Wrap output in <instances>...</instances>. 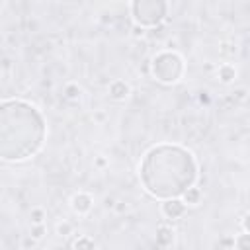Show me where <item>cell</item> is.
I'll list each match as a JSON object with an SVG mask.
<instances>
[{"mask_svg":"<svg viewBox=\"0 0 250 250\" xmlns=\"http://www.w3.org/2000/svg\"><path fill=\"white\" fill-rule=\"evenodd\" d=\"M197 160L180 145H156L148 148L139 164V180L145 191L160 201L182 197L197 180Z\"/></svg>","mask_w":250,"mask_h":250,"instance_id":"1","label":"cell"},{"mask_svg":"<svg viewBox=\"0 0 250 250\" xmlns=\"http://www.w3.org/2000/svg\"><path fill=\"white\" fill-rule=\"evenodd\" d=\"M0 117L10 121L0 125V154L6 162H23L35 156L47 137V123L43 113L23 100H2Z\"/></svg>","mask_w":250,"mask_h":250,"instance_id":"2","label":"cell"},{"mask_svg":"<svg viewBox=\"0 0 250 250\" xmlns=\"http://www.w3.org/2000/svg\"><path fill=\"white\" fill-rule=\"evenodd\" d=\"M186 62L184 57L176 51H160L150 61V74L160 84H176L184 78Z\"/></svg>","mask_w":250,"mask_h":250,"instance_id":"3","label":"cell"},{"mask_svg":"<svg viewBox=\"0 0 250 250\" xmlns=\"http://www.w3.org/2000/svg\"><path fill=\"white\" fill-rule=\"evenodd\" d=\"M131 20L137 27L150 29L160 25L168 16V2L164 0H135L129 4Z\"/></svg>","mask_w":250,"mask_h":250,"instance_id":"4","label":"cell"},{"mask_svg":"<svg viewBox=\"0 0 250 250\" xmlns=\"http://www.w3.org/2000/svg\"><path fill=\"white\" fill-rule=\"evenodd\" d=\"M188 211V205L182 201V197H172V199H164L160 203V213L170 219V221H176V219H182Z\"/></svg>","mask_w":250,"mask_h":250,"instance_id":"5","label":"cell"},{"mask_svg":"<svg viewBox=\"0 0 250 250\" xmlns=\"http://www.w3.org/2000/svg\"><path fill=\"white\" fill-rule=\"evenodd\" d=\"M70 209H72L76 215L84 217V215H88V213L94 209V197H92L88 191H76V193L70 197Z\"/></svg>","mask_w":250,"mask_h":250,"instance_id":"6","label":"cell"},{"mask_svg":"<svg viewBox=\"0 0 250 250\" xmlns=\"http://www.w3.org/2000/svg\"><path fill=\"white\" fill-rule=\"evenodd\" d=\"M107 96L113 100V102H125L129 96H131V86L121 80V78H115L109 82L107 86Z\"/></svg>","mask_w":250,"mask_h":250,"instance_id":"7","label":"cell"},{"mask_svg":"<svg viewBox=\"0 0 250 250\" xmlns=\"http://www.w3.org/2000/svg\"><path fill=\"white\" fill-rule=\"evenodd\" d=\"M174 240H176V232H174L172 227H168V225H160V227H156L154 242H156V246H158L160 250H168V248L174 244Z\"/></svg>","mask_w":250,"mask_h":250,"instance_id":"8","label":"cell"},{"mask_svg":"<svg viewBox=\"0 0 250 250\" xmlns=\"http://www.w3.org/2000/svg\"><path fill=\"white\" fill-rule=\"evenodd\" d=\"M236 76H238V70H236V66H234L232 62H223V64L217 68V78H219V82L225 84V86L232 84V82L236 80Z\"/></svg>","mask_w":250,"mask_h":250,"instance_id":"9","label":"cell"},{"mask_svg":"<svg viewBox=\"0 0 250 250\" xmlns=\"http://www.w3.org/2000/svg\"><path fill=\"white\" fill-rule=\"evenodd\" d=\"M62 98H64L66 102H78V100L82 98V88H80L76 82H68V84H64V88H62Z\"/></svg>","mask_w":250,"mask_h":250,"instance_id":"10","label":"cell"},{"mask_svg":"<svg viewBox=\"0 0 250 250\" xmlns=\"http://www.w3.org/2000/svg\"><path fill=\"white\" fill-rule=\"evenodd\" d=\"M182 201L188 205V207H195V205H199L201 203V189L199 188H189L184 195H182Z\"/></svg>","mask_w":250,"mask_h":250,"instance_id":"11","label":"cell"},{"mask_svg":"<svg viewBox=\"0 0 250 250\" xmlns=\"http://www.w3.org/2000/svg\"><path fill=\"white\" fill-rule=\"evenodd\" d=\"M72 250H96V242L90 236L82 234L72 242Z\"/></svg>","mask_w":250,"mask_h":250,"instance_id":"12","label":"cell"},{"mask_svg":"<svg viewBox=\"0 0 250 250\" xmlns=\"http://www.w3.org/2000/svg\"><path fill=\"white\" fill-rule=\"evenodd\" d=\"M45 217H47V213H45L43 207H33V209L29 211V221H31V225H45Z\"/></svg>","mask_w":250,"mask_h":250,"instance_id":"13","label":"cell"},{"mask_svg":"<svg viewBox=\"0 0 250 250\" xmlns=\"http://www.w3.org/2000/svg\"><path fill=\"white\" fill-rule=\"evenodd\" d=\"M234 250H250V232H240L234 238Z\"/></svg>","mask_w":250,"mask_h":250,"instance_id":"14","label":"cell"},{"mask_svg":"<svg viewBox=\"0 0 250 250\" xmlns=\"http://www.w3.org/2000/svg\"><path fill=\"white\" fill-rule=\"evenodd\" d=\"M57 234L59 236H70V234H74V225L70 221L62 219L61 223H57Z\"/></svg>","mask_w":250,"mask_h":250,"instance_id":"15","label":"cell"},{"mask_svg":"<svg viewBox=\"0 0 250 250\" xmlns=\"http://www.w3.org/2000/svg\"><path fill=\"white\" fill-rule=\"evenodd\" d=\"M45 234H47L45 225H31V227H29V238H31V240H41Z\"/></svg>","mask_w":250,"mask_h":250,"instance_id":"16","label":"cell"},{"mask_svg":"<svg viewBox=\"0 0 250 250\" xmlns=\"http://www.w3.org/2000/svg\"><path fill=\"white\" fill-rule=\"evenodd\" d=\"M232 98H234V102H244L248 98V88H236L232 92Z\"/></svg>","mask_w":250,"mask_h":250,"instance_id":"17","label":"cell"},{"mask_svg":"<svg viewBox=\"0 0 250 250\" xmlns=\"http://www.w3.org/2000/svg\"><path fill=\"white\" fill-rule=\"evenodd\" d=\"M94 166H96L98 170H104V168H107V166H109V160H107L104 154H98V156L94 158Z\"/></svg>","mask_w":250,"mask_h":250,"instance_id":"18","label":"cell"},{"mask_svg":"<svg viewBox=\"0 0 250 250\" xmlns=\"http://www.w3.org/2000/svg\"><path fill=\"white\" fill-rule=\"evenodd\" d=\"M240 225H242V230H244V232H250V211H248V213L242 217Z\"/></svg>","mask_w":250,"mask_h":250,"instance_id":"19","label":"cell"},{"mask_svg":"<svg viewBox=\"0 0 250 250\" xmlns=\"http://www.w3.org/2000/svg\"><path fill=\"white\" fill-rule=\"evenodd\" d=\"M113 209H115V213H125L127 211V203L125 201H115Z\"/></svg>","mask_w":250,"mask_h":250,"instance_id":"20","label":"cell"},{"mask_svg":"<svg viewBox=\"0 0 250 250\" xmlns=\"http://www.w3.org/2000/svg\"><path fill=\"white\" fill-rule=\"evenodd\" d=\"M133 35H135V37H143V35H145V29H143V27L133 25Z\"/></svg>","mask_w":250,"mask_h":250,"instance_id":"21","label":"cell"},{"mask_svg":"<svg viewBox=\"0 0 250 250\" xmlns=\"http://www.w3.org/2000/svg\"><path fill=\"white\" fill-rule=\"evenodd\" d=\"M94 119H96V121H100V123H102V121H104V119H105V113H104V111H98V113H94Z\"/></svg>","mask_w":250,"mask_h":250,"instance_id":"22","label":"cell"},{"mask_svg":"<svg viewBox=\"0 0 250 250\" xmlns=\"http://www.w3.org/2000/svg\"><path fill=\"white\" fill-rule=\"evenodd\" d=\"M199 102L203 104V102H209V96H207V92H199Z\"/></svg>","mask_w":250,"mask_h":250,"instance_id":"23","label":"cell"},{"mask_svg":"<svg viewBox=\"0 0 250 250\" xmlns=\"http://www.w3.org/2000/svg\"><path fill=\"white\" fill-rule=\"evenodd\" d=\"M113 205H115V199L113 197H105V207H111L113 209Z\"/></svg>","mask_w":250,"mask_h":250,"instance_id":"24","label":"cell"}]
</instances>
